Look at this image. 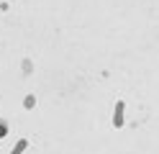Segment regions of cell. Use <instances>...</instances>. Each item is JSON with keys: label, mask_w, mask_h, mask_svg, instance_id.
I'll list each match as a JSON object with an SVG mask.
<instances>
[{"label": "cell", "mask_w": 159, "mask_h": 154, "mask_svg": "<svg viewBox=\"0 0 159 154\" xmlns=\"http://www.w3.org/2000/svg\"><path fill=\"white\" fill-rule=\"evenodd\" d=\"M123 108H126L123 100H118V103H116V116H113V126H116V128L123 126Z\"/></svg>", "instance_id": "1"}, {"label": "cell", "mask_w": 159, "mask_h": 154, "mask_svg": "<svg viewBox=\"0 0 159 154\" xmlns=\"http://www.w3.org/2000/svg\"><path fill=\"white\" fill-rule=\"evenodd\" d=\"M3 136H8V123L0 118V139H3Z\"/></svg>", "instance_id": "2"}, {"label": "cell", "mask_w": 159, "mask_h": 154, "mask_svg": "<svg viewBox=\"0 0 159 154\" xmlns=\"http://www.w3.org/2000/svg\"><path fill=\"white\" fill-rule=\"evenodd\" d=\"M34 103H36V98H34V95H28V98L23 100V105H26V108H34Z\"/></svg>", "instance_id": "3"}, {"label": "cell", "mask_w": 159, "mask_h": 154, "mask_svg": "<svg viewBox=\"0 0 159 154\" xmlns=\"http://www.w3.org/2000/svg\"><path fill=\"white\" fill-rule=\"evenodd\" d=\"M26 147H28V141H26V139H21V141L16 144V152H21V149H26Z\"/></svg>", "instance_id": "4"}]
</instances>
